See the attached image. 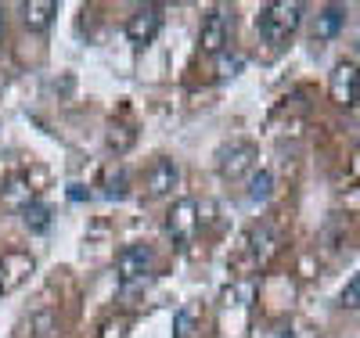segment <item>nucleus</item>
<instances>
[{"instance_id": "nucleus-1", "label": "nucleus", "mask_w": 360, "mask_h": 338, "mask_svg": "<svg viewBox=\"0 0 360 338\" xmlns=\"http://www.w3.org/2000/svg\"><path fill=\"white\" fill-rule=\"evenodd\" d=\"M299 25H303V4L299 0H274V4H263L256 15V29L266 44H285L288 37H295Z\"/></svg>"}, {"instance_id": "nucleus-2", "label": "nucleus", "mask_w": 360, "mask_h": 338, "mask_svg": "<svg viewBox=\"0 0 360 338\" xmlns=\"http://www.w3.org/2000/svg\"><path fill=\"white\" fill-rule=\"evenodd\" d=\"M231 40V11L227 8H209L205 18H202V29H198V47L202 54H224Z\"/></svg>"}, {"instance_id": "nucleus-3", "label": "nucleus", "mask_w": 360, "mask_h": 338, "mask_svg": "<svg viewBox=\"0 0 360 338\" xmlns=\"http://www.w3.org/2000/svg\"><path fill=\"white\" fill-rule=\"evenodd\" d=\"M155 266V252L152 245H127L123 252L115 256V273L123 285H134V281H144Z\"/></svg>"}, {"instance_id": "nucleus-4", "label": "nucleus", "mask_w": 360, "mask_h": 338, "mask_svg": "<svg viewBox=\"0 0 360 338\" xmlns=\"http://www.w3.org/2000/svg\"><path fill=\"white\" fill-rule=\"evenodd\" d=\"M159 29H162V8L159 4H141L127 18V37H130V44H141V47L152 44L159 37Z\"/></svg>"}, {"instance_id": "nucleus-5", "label": "nucleus", "mask_w": 360, "mask_h": 338, "mask_svg": "<svg viewBox=\"0 0 360 338\" xmlns=\"http://www.w3.org/2000/svg\"><path fill=\"white\" fill-rule=\"evenodd\" d=\"M252 162H256V144H249V141H234V144L220 148V155H217V169L227 180H238L242 173H249Z\"/></svg>"}, {"instance_id": "nucleus-6", "label": "nucleus", "mask_w": 360, "mask_h": 338, "mask_svg": "<svg viewBox=\"0 0 360 338\" xmlns=\"http://www.w3.org/2000/svg\"><path fill=\"white\" fill-rule=\"evenodd\" d=\"M328 90H332V101L335 105L353 108L360 101V69L353 65V61H339L335 72H332V83H328Z\"/></svg>"}, {"instance_id": "nucleus-7", "label": "nucleus", "mask_w": 360, "mask_h": 338, "mask_svg": "<svg viewBox=\"0 0 360 338\" xmlns=\"http://www.w3.org/2000/svg\"><path fill=\"white\" fill-rule=\"evenodd\" d=\"M195 230H198V205H195V198L173 202V209L166 212V234L184 245V241H191Z\"/></svg>"}, {"instance_id": "nucleus-8", "label": "nucleus", "mask_w": 360, "mask_h": 338, "mask_svg": "<svg viewBox=\"0 0 360 338\" xmlns=\"http://www.w3.org/2000/svg\"><path fill=\"white\" fill-rule=\"evenodd\" d=\"M176 183H180V166L173 159H155L152 166H148V173H144V188H148L152 198L169 195Z\"/></svg>"}, {"instance_id": "nucleus-9", "label": "nucleus", "mask_w": 360, "mask_h": 338, "mask_svg": "<svg viewBox=\"0 0 360 338\" xmlns=\"http://www.w3.org/2000/svg\"><path fill=\"white\" fill-rule=\"evenodd\" d=\"M54 15H58L54 0H29V4L22 8V22H25L29 33H44V29H51Z\"/></svg>"}, {"instance_id": "nucleus-10", "label": "nucleus", "mask_w": 360, "mask_h": 338, "mask_svg": "<svg viewBox=\"0 0 360 338\" xmlns=\"http://www.w3.org/2000/svg\"><path fill=\"white\" fill-rule=\"evenodd\" d=\"M342 25H346V8H342V4H328V8H321V15H317L314 37H317V40H332V37H339Z\"/></svg>"}, {"instance_id": "nucleus-11", "label": "nucleus", "mask_w": 360, "mask_h": 338, "mask_svg": "<svg viewBox=\"0 0 360 338\" xmlns=\"http://www.w3.org/2000/svg\"><path fill=\"white\" fill-rule=\"evenodd\" d=\"M22 223H25L29 234H44V230H51V209H47L44 202H33V198H29V202L22 205Z\"/></svg>"}, {"instance_id": "nucleus-12", "label": "nucleus", "mask_w": 360, "mask_h": 338, "mask_svg": "<svg viewBox=\"0 0 360 338\" xmlns=\"http://www.w3.org/2000/svg\"><path fill=\"white\" fill-rule=\"evenodd\" d=\"M270 191H274V173L270 169H252L249 173V202H266Z\"/></svg>"}, {"instance_id": "nucleus-13", "label": "nucleus", "mask_w": 360, "mask_h": 338, "mask_svg": "<svg viewBox=\"0 0 360 338\" xmlns=\"http://www.w3.org/2000/svg\"><path fill=\"white\" fill-rule=\"evenodd\" d=\"M278 252V238H274V230L270 227H259V230H252V256H256V263H270V256Z\"/></svg>"}, {"instance_id": "nucleus-14", "label": "nucleus", "mask_w": 360, "mask_h": 338, "mask_svg": "<svg viewBox=\"0 0 360 338\" xmlns=\"http://www.w3.org/2000/svg\"><path fill=\"white\" fill-rule=\"evenodd\" d=\"M339 306L342 310H360V273H353L346 281V288L339 292Z\"/></svg>"}, {"instance_id": "nucleus-15", "label": "nucleus", "mask_w": 360, "mask_h": 338, "mask_svg": "<svg viewBox=\"0 0 360 338\" xmlns=\"http://www.w3.org/2000/svg\"><path fill=\"white\" fill-rule=\"evenodd\" d=\"M191 324H195V310L184 306V310L173 317V338H191Z\"/></svg>"}, {"instance_id": "nucleus-16", "label": "nucleus", "mask_w": 360, "mask_h": 338, "mask_svg": "<svg viewBox=\"0 0 360 338\" xmlns=\"http://www.w3.org/2000/svg\"><path fill=\"white\" fill-rule=\"evenodd\" d=\"M127 183H130V180H127V173H123V169H115V173L105 180V195H108V198H115V202H119V198H127Z\"/></svg>"}, {"instance_id": "nucleus-17", "label": "nucleus", "mask_w": 360, "mask_h": 338, "mask_svg": "<svg viewBox=\"0 0 360 338\" xmlns=\"http://www.w3.org/2000/svg\"><path fill=\"white\" fill-rule=\"evenodd\" d=\"M245 65V58L242 54H234V58H227V54H220V65H217V76L220 79H227V76H238V69Z\"/></svg>"}, {"instance_id": "nucleus-18", "label": "nucleus", "mask_w": 360, "mask_h": 338, "mask_svg": "<svg viewBox=\"0 0 360 338\" xmlns=\"http://www.w3.org/2000/svg\"><path fill=\"white\" fill-rule=\"evenodd\" d=\"M130 141H134V134H130L127 126H112V130H108V148H115V151H127Z\"/></svg>"}, {"instance_id": "nucleus-19", "label": "nucleus", "mask_w": 360, "mask_h": 338, "mask_svg": "<svg viewBox=\"0 0 360 338\" xmlns=\"http://www.w3.org/2000/svg\"><path fill=\"white\" fill-rule=\"evenodd\" d=\"M33 327H37L33 338H51V334L58 331V317H54V313H40V317L33 320Z\"/></svg>"}, {"instance_id": "nucleus-20", "label": "nucleus", "mask_w": 360, "mask_h": 338, "mask_svg": "<svg viewBox=\"0 0 360 338\" xmlns=\"http://www.w3.org/2000/svg\"><path fill=\"white\" fill-rule=\"evenodd\" d=\"M8 292V278H4V259H0V295Z\"/></svg>"}, {"instance_id": "nucleus-21", "label": "nucleus", "mask_w": 360, "mask_h": 338, "mask_svg": "<svg viewBox=\"0 0 360 338\" xmlns=\"http://www.w3.org/2000/svg\"><path fill=\"white\" fill-rule=\"evenodd\" d=\"M356 51H360V37H356Z\"/></svg>"}]
</instances>
